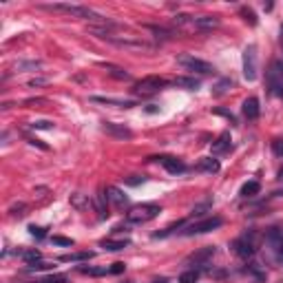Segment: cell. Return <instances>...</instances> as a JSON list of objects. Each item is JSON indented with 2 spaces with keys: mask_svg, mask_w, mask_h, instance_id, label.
<instances>
[{
  "mask_svg": "<svg viewBox=\"0 0 283 283\" xmlns=\"http://www.w3.org/2000/svg\"><path fill=\"white\" fill-rule=\"evenodd\" d=\"M243 115H246V119H252L255 122L256 117H259V113H261V109H259V100L256 97H248L246 102H243Z\"/></svg>",
  "mask_w": 283,
  "mask_h": 283,
  "instance_id": "cell-16",
  "label": "cell"
},
{
  "mask_svg": "<svg viewBox=\"0 0 283 283\" xmlns=\"http://www.w3.org/2000/svg\"><path fill=\"white\" fill-rule=\"evenodd\" d=\"M274 195H283V190H281V193H274Z\"/></svg>",
  "mask_w": 283,
  "mask_h": 283,
  "instance_id": "cell-49",
  "label": "cell"
},
{
  "mask_svg": "<svg viewBox=\"0 0 283 283\" xmlns=\"http://www.w3.org/2000/svg\"><path fill=\"white\" fill-rule=\"evenodd\" d=\"M113 29H117V25H109V27L91 25L88 27V33L100 40H106V42L115 44V47H119V49H126V51H142V53L153 51V44L150 42H146V40H142V38H135V35H115Z\"/></svg>",
  "mask_w": 283,
  "mask_h": 283,
  "instance_id": "cell-1",
  "label": "cell"
},
{
  "mask_svg": "<svg viewBox=\"0 0 283 283\" xmlns=\"http://www.w3.org/2000/svg\"><path fill=\"white\" fill-rule=\"evenodd\" d=\"M215 246H206V248H199V250H195L193 255L186 256L184 265H188V270H197L199 265H206L208 261L215 256Z\"/></svg>",
  "mask_w": 283,
  "mask_h": 283,
  "instance_id": "cell-10",
  "label": "cell"
},
{
  "mask_svg": "<svg viewBox=\"0 0 283 283\" xmlns=\"http://www.w3.org/2000/svg\"><path fill=\"white\" fill-rule=\"evenodd\" d=\"M230 148V133H221L215 142H212V153L215 155H221Z\"/></svg>",
  "mask_w": 283,
  "mask_h": 283,
  "instance_id": "cell-19",
  "label": "cell"
},
{
  "mask_svg": "<svg viewBox=\"0 0 283 283\" xmlns=\"http://www.w3.org/2000/svg\"><path fill=\"white\" fill-rule=\"evenodd\" d=\"M29 230H31V234H33V237H38V239H42L44 234V228H38V226H29Z\"/></svg>",
  "mask_w": 283,
  "mask_h": 283,
  "instance_id": "cell-40",
  "label": "cell"
},
{
  "mask_svg": "<svg viewBox=\"0 0 283 283\" xmlns=\"http://www.w3.org/2000/svg\"><path fill=\"white\" fill-rule=\"evenodd\" d=\"M93 256V252H73V255H64L60 256V261L69 263V261H88Z\"/></svg>",
  "mask_w": 283,
  "mask_h": 283,
  "instance_id": "cell-27",
  "label": "cell"
},
{
  "mask_svg": "<svg viewBox=\"0 0 283 283\" xmlns=\"http://www.w3.org/2000/svg\"><path fill=\"white\" fill-rule=\"evenodd\" d=\"M197 279H199L197 270H184L179 277V283H197Z\"/></svg>",
  "mask_w": 283,
  "mask_h": 283,
  "instance_id": "cell-28",
  "label": "cell"
},
{
  "mask_svg": "<svg viewBox=\"0 0 283 283\" xmlns=\"http://www.w3.org/2000/svg\"><path fill=\"white\" fill-rule=\"evenodd\" d=\"M106 199H109V197H106L104 190H100V193L95 195V210L100 212V217H106V215H109V212H106Z\"/></svg>",
  "mask_w": 283,
  "mask_h": 283,
  "instance_id": "cell-25",
  "label": "cell"
},
{
  "mask_svg": "<svg viewBox=\"0 0 283 283\" xmlns=\"http://www.w3.org/2000/svg\"><path fill=\"white\" fill-rule=\"evenodd\" d=\"M208 208H210V201H206V203H201V206H197L193 210V215H203V210H208Z\"/></svg>",
  "mask_w": 283,
  "mask_h": 283,
  "instance_id": "cell-45",
  "label": "cell"
},
{
  "mask_svg": "<svg viewBox=\"0 0 283 283\" xmlns=\"http://www.w3.org/2000/svg\"><path fill=\"white\" fill-rule=\"evenodd\" d=\"M128 243H131L128 239H119V241H111V239H109V241H102L100 246L104 248V250H109V252H117V250H124Z\"/></svg>",
  "mask_w": 283,
  "mask_h": 283,
  "instance_id": "cell-23",
  "label": "cell"
},
{
  "mask_svg": "<svg viewBox=\"0 0 283 283\" xmlns=\"http://www.w3.org/2000/svg\"><path fill=\"white\" fill-rule=\"evenodd\" d=\"M190 20H193V18L186 16V13H179V16H175V22H177V25H186V22H190Z\"/></svg>",
  "mask_w": 283,
  "mask_h": 283,
  "instance_id": "cell-43",
  "label": "cell"
},
{
  "mask_svg": "<svg viewBox=\"0 0 283 283\" xmlns=\"http://www.w3.org/2000/svg\"><path fill=\"white\" fill-rule=\"evenodd\" d=\"M106 197H109L117 208H122V206H126V203H128V197L119 188H115V186H109V188H106Z\"/></svg>",
  "mask_w": 283,
  "mask_h": 283,
  "instance_id": "cell-18",
  "label": "cell"
},
{
  "mask_svg": "<svg viewBox=\"0 0 283 283\" xmlns=\"http://www.w3.org/2000/svg\"><path fill=\"white\" fill-rule=\"evenodd\" d=\"M215 113L224 115V117H228V119H230V122H232V124H234V115H232V113H228V111H221V109H217V111H215Z\"/></svg>",
  "mask_w": 283,
  "mask_h": 283,
  "instance_id": "cell-47",
  "label": "cell"
},
{
  "mask_svg": "<svg viewBox=\"0 0 283 283\" xmlns=\"http://www.w3.org/2000/svg\"><path fill=\"white\" fill-rule=\"evenodd\" d=\"M226 86H232V82H230V80H224V82H219L215 86V95H221V93L226 91Z\"/></svg>",
  "mask_w": 283,
  "mask_h": 283,
  "instance_id": "cell-37",
  "label": "cell"
},
{
  "mask_svg": "<svg viewBox=\"0 0 283 283\" xmlns=\"http://www.w3.org/2000/svg\"><path fill=\"white\" fill-rule=\"evenodd\" d=\"M29 126L35 128V131H51V128H53V122H49V119H38V122H31Z\"/></svg>",
  "mask_w": 283,
  "mask_h": 283,
  "instance_id": "cell-31",
  "label": "cell"
},
{
  "mask_svg": "<svg viewBox=\"0 0 283 283\" xmlns=\"http://www.w3.org/2000/svg\"><path fill=\"white\" fill-rule=\"evenodd\" d=\"M20 255H22V259L27 261V265H29V263H35V261H40V256H42L38 250H22Z\"/></svg>",
  "mask_w": 283,
  "mask_h": 283,
  "instance_id": "cell-29",
  "label": "cell"
},
{
  "mask_svg": "<svg viewBox=\"0 0 283 283\" xmlns=\"http://www.w3.org/2000/svg\"><path fill=\"white\" fill-rule=\"evenodd\" d=\"M153 283H168V279H164V277H162V279H155Z\"/></svg>",
  "mask_w": 283,
  "mask_h": 283,
  "instance_id": "cell-48",
  "label": "cell"
},
{
  "mask_svg": "<svg viewBox=\"0 0 283 283\" xmlns=\"http://www.w3.org/2000/svg\"><path fill=\"white\" fill-rule=\"evenodd\" d=\"M256 71H259V64H256V47L255 44H248L246 51H243V78H246L248 82H255Z\"/></svg>",
  "mask_w": 283,
  "mask_h": 283,
  "instance_id": "cell-9",
  "label": "cell"
},
{
  "mask_svg": "<svg viewBox=\"0 0 283 283\" xmlns=\"http://www.w3.org/2000/svg\"><path fill=\"white\" fill-rule=\"evenodd\" d=\"M51 265H53V263H44V261H35V263H29V265H27V270H29V272H33V270H35V272H38V270H49V268H51Z\"/></svg>",
  "mask_w": 283,
  "mask_h": 283,
  "instance_id": "cell-34",
  "label": "cell"
},
{
  "mask_svg": "<svg viewBox=\"0 0 283 283\" xmlns=\"http://www.w3.org/2000/svg\"><path fill=\"white\" fill-rule=\"evenodd\" d=\"M102 69H104L109 75H113L115 80H131V73H128V71H124L122 66H115V64H106V62H102Z\"/></svg>",
  "mask_w": 283,
  "mask_h": 283,
  "instance_id": "cell-20",
  "label": "cell"
},
{
  "mask_svg": "<svg viewBox=\"0 0 283 283\" xmlns=\"http://www.w3.org/2000/svg\"><path fill=\"white\" fill-rule=\"evenodd\" d=\"M124 268H126L124 263H113V265H111V272H113V274H119V272H124Z\"/></svg>",
  "mask_w": 283,
  "mask_h": 283,
  "instance_id": "cell-46",
  "label": "cell"
},
{
  "mask_svg": "<svg viewBox=\"0 0 283 283\" xmlns=\"http://www.w3.org/2000/svg\"><path fill=\"white\" fill-rule=\"evenodd\" d=\"M268 88L272 95L283 97V62L274 60L268 69Z\"/></svg>",
  "mask_w": 283,
  "mask_h": 283,
  "instance_id": "cell-6",
  "label": "cell"
},
{
  "mask_svg": "<svg viewBox=\"0 0 283 283\" xmlns=\"http://www.w3.org/2000/svg\"><path fill=\"white\" fill-rule=\"evenodd\" d=\"M44 84H47V80H42V78L29 80V86H31V88H35V86H44Z\"/></svg>",
  "mask_w": 283,
  "mask_h": 283,
  "instance_id": "cell-44",
  "label": "cell"
},
{
  "mask_svg": "<svg viewBox=\"0 0 283 283\" xmlns=\"http://www.w3.org/2000/svg\"><path fill=\"white\" fill-rule=\"evenodd\" d=\"M259 190H261L259 181H246V184L241 186V195H243V197H255V195H259Z\"/></svg>",
  "mask_w": 283,
  "mask_h": 283,
  "instance_id": "cell-24",
  "label": "cell"
},
{
  "mask_svg": "<svg viewBox=\"0 0 283 283\" xmlns=\"http://www.w3.org/2000/svg\"><path fill=\"white\" fill-rule=\"evenodd\" d=\"M159 212H162V208L157 203H137V206H133L126 212V221H131V224H146V221L155 219Z\"/></svg>",
  "mask_w": 283,
  "mask_h": 283,
  "instance_id": "cell-3",
  "label": "cell"
},
{
  "mask_svg": "<svg viewBox=\"0 0 283 283\" xmlns=\"http://www.w3.org/2000/svg\"><path fill=\"white\" fill-rule=\"evenodd\" d=\"M13 69H16V71H38L40 62L38 60H20V62H16Z\"/></svg>",
  "mask_w": 283,
  "mask_h": 283,
  "instance_id": "cell-26",
  "label": "cell"
},
{
  "mask_svg": "<svg viewBox=\"0 0 283 283\" xmlns=\"http://www.w3.org/2000/svg\"><path fill=\"white\" fill-rule=\"evenodd\" d=\"M268 241L272 243L274 256H277L279 263H283V230L281 228H272L268 232Z\"/></svg>",
  "mask_w": 283,
  "mask_h": 283,
  "instance_id": "cell-12",
  "label": "cell"
},
{
  "mask_svg": "<svg viewBox=\"0 0 283 283\" xmlns=\"http://www.w3.org/2000/svg\"><path fill=\"white\" fill-rule=\"evenodd\" d=\"M170 84H172V86H177V88H186V91H197V88H199V80L197 78H186V75L172 78Z\"/></svg>",
  "mask_w": 283,
  "mask_h": 283,
  "instance_id": "cell-17",
  "label": "cell"
},
{
  "mask_svg": "<svg viewBox=\"0 0 283 283\" xmlns=\"http://www.w3.org/2000/svg\"><path fill=\"white\" fill-rule=\"evenodd\" d=\"M199 170H203V172H219V162H217L215 157H201L199 159Z\"/></svg>",
  "mask_w": 283,
  "mask_h": 283,
  "instance_id": "cell-21",
  "label": "cell"
},
{
  "mask_svg": "<svg viewBox=\"0 0 283 283\" xmlns=\"http://www.w3.org/2000/svg\"><path fill=\"white\" fill-rule=\"evenodd\" d=\"M40 7L47 9V11H60V13H66V16H71V18H82V20H91V22H95L97 27H109V25H115L113 20H109L106 16L97 13L95 9L84 7V4L53 2V4H40Z\"/></svg>",
  "mask_w": 283,
  "mask_h": 283,
  "instance_id": "cell-2",
  "label": "cell"
},
{
  "mask_svg": "<svg viewBox=\"0 0 283 283\" xmlns=\"http://www.w3.org/2000/svg\"><path fill=\"white\" fill-rule=\"evenodd\" d=\"M53 243H57V246H73V241L66 237H53Z\"/></svg>",
  "mask_w": 283,
  "mask_h": 283,
  "instance_id": "cell-41",
  "label": "cell"
},
{
  "mask_svg": "<svg viewBox=\"0 0 283 283\" xmlns=\"http://www.w3.org/2000/svg\"><path fill=\"white\" fill-rule=\"evenodd\" d=\"M80 272L82 274H88V277H104V274H113L111 272V268H91V265H80Z\"/></svg>",
  "mask_w": 283,
  "mask_h": 283,
  "instance_id": "cell-22",
  "label": "cell"
},
{
  "mask_svg": "<svg viewBox=\"0 0 283 283\" xmlns=\"http://www.w3.org/2000/svg\"><path fill=\"white\" fill-rule=\"evenodd\" d=\"M221 224H224V221H221V217H208V219H201V221H197V224L186 226V228L181 230L179 234H184V237H193V234H203V232H210V230L219 228Z\"/></svg>",
  "mask_w": 283,
  "mask_h": 283,
  "instance_id": "cell-7",
  "label": "cell"
},
{
  "mask_svg": "<svg viewBox=\"0 0 283 283\" xmlns=\"http://www.w3.org/2000/svg\"><path fill=\"white\" fill-rule=\"evenodd\" d=\"M150 31H153L157 38H164V40H168L172 35V31H168V29H164V27H148Z\"/></svg>",
  "mask_w": 283,
  "mask_h": 283,
  "instance_id": "cell-33",
  "label": "cell"
},
{
  "mask_svg": "<svg viewBox=\"0 0 283 283\" xmlns=\"http://www.w3.org/2000/svg\"><path fill=\"white\" fill-rule=\"evenodd\" d=\"M166 86V80L157 78V75H148V78L140 80V82L133 86V93H135L137 97H150L155 95V93H159V88Z\"/></svg>",
  "mask_w": 283,
  "mask_h": 283,
  "instance_id": "cell-5",
  "label": "cell"
},
{
  "mask_svg": "<svg viewBox=\"0 0 283 283\" xmlns=\"http://www.w3.org/2000/svg\"><path fill=\"white\" fill-rule=\"evenodd\" d=\"M124 283H133V281H124Z\"/></svg>",
  "mask_w": 283,
  "mask_h": 283,
  "instance_id": "cell-50",
  "label": "cell"
},
{
  "mask_svg": "<svg viewBox=\"0 0 283 283\" xmlns=\"http://www.w3.org/2000/svg\"><path fill=\"white\" fill-rule=\"evenodd\" d=\"M142 181H144V175H133V177H128V179H126V184L128 186H137V184H142Z\"/></svg>",
  "mask_w": 283,
  "mask_h": 283,
  "instance_id": "cell-42",
  "label": "cell"
},
{
  "mask_svg": "<svg viewBox=\"0 0 283 283\" xmlns=\"http://www.w3.org/2000/svg\"><path fill=\"white\" fill-rule=\"evenodd\" d=\"M42 104H49V100H44V97H29V100H25V106H42Z\"/></svg>",
  "mask_w": 283,
  "mask_h": 283,
  "instance_id": "cell-36",
  "label": "cell"
},
{
  "mask_svg": "<svg viewBox=\"0 0 283 283\" xmlns=\"http://www.w3.org/2000/svg\"><path fill=\"white\" fill-rule=\"evenodd\" d=\"M91 102H93V104L117 106V109H131V106H135V102H133V100H115V97H100V95H93Z\"/></svg>",
  "mask_w": 283,
  "mask_h": 283,
  "instance_id": "cell-15",
  "label": "cell"
},
{
  "mask_svg": "<svg viewBox=\"0 0 283 283\" xmlns=\"http://www.w3.org/2000/svg\"><path fill=\"white\" fill-rule=\"evenodd\" d=\"M239 13H241V16H243V20H246V22H250L252 27L256 25V16H255V11H252L250 7H241V9H239Z\"/></svg>",
  "mask_w": 283,
  "mask_h": 283,
  "instance_id": "cell-30",
  "label": "cell"
},
{
  "mask_svg": "<svg viewBox=\"0 0 283 283\" xmlns=\"http://www.w3.org/2000/svg\"><path fill=\"white\" fill-rule=\"evenodd\" d=\"M25 210H27V203H16V206H11V212L13 215H25Z\"/></svg>",
  "mask_w": 283,
  "mask_h": 283,
  "instance_id": "cell-39",
  "label": "cell"
},
{
  "mask_svg": "<svg viewBox=\"0 0 283 283\" xmlns=\"http://www.w3.org/2000/svg\"><path fill=\"white\" fill-rule=\"evenodd\" d=\"M35 283H66V277L64 274H51V277H44Z\"/></svg>",
  "mask_w": 283,
  "mask_h": 283,
  "instance_id": "cell-32",
  "label": "cell"
},
{
  "mask_svg": "<svg viewBox=\"0 0 283 283\" xmlns=\"http://www.w3.org/2000/svg\"><path fill=\"white\" fill-rule=\"evenodd\" d=\"M177 64H179L184 71H193V73H199V75H208L215 71L210 62L201 60V57H195V56H190V53L177 56Z\"/></svg>",
  "mask_w": 283,
  "mask_h": 283,
  "instance_id": "cell-4",
  "label": "cell"
},
{
  "mask_svg": "<svg viewBox=\"0 0 283 283\" xmlns=\"http://www.w3.org/2000/svg\"><path fill=\"white\" fill-rule=\"evenodd\" d=\"M272 153L277 155V157H283V137H277V140L272 142Z\"/></svg>",
  "mask_w": 283,
  "mask_h": 283,
  "instance_id": "cell-35",
  "label": "cell"
},
{
  "mask_svg": "<svg viewBox=\"0 0 283 283\" xmlns=\"http://www.w3.org/2000/svg\"><path fill=\"white\" fill-rule=\"evenodd\" d=\"M232 248H234V252H237L241 259H250V256L256 252V234L250 232V234H243V237L234 239Z\"/></svg>",
  "mask_w": 283,
  "mask_h": 283,
  "instance_id": "cell-8",
  "label": "cell"
},
{
  "mask_svg": "<svg viewBox=\"0 0 283 283\" xmlns=\"http://www.w3.org/2000/svg\"><path fill=\"white\" fill-rule=\"evenodd\" d=\"M153 162H159L164 168H166L170 175H179V172H186V164L177 157H170V155H164V157H150Z\"/></svg>",
  "mask_w": 283,
  "mask_h": 283,
  "instance_id": "cell-11",
  "label": "cell"
},
{
  "mask_svg": "<svg viewBox=\"0 0 283 283\" xmlns=\"http://www.w3.org/2000/svg\"><path fill=\"white\" fill-rule=\"evenodd\" d=\"M71 203H73L75 208H84V197L80 193H75L73 197H71Z\"/></svg>",
  "mask_w": 283,
  "mask_h": 283,
  "instance_id": "cell-38",
  "label": "cell"
},
{
  "mask_svg": "<svg viewBox=\"0 0 283 283\" xmlns=\"http://www.w3.org/2000/svg\"><path fill=\"white\" fill-rule=\"evenodd\" d=\"M190 25H193L195 29H199V31H212V29H217V27L221 25V20L217 16H197V18L190 20Z\"/></svg>",
  "mask_w": 283,
  "mask_h": 283,
  "instance_id": "cell-13",
  "label": "cell"
},
{
  "mask_svg": "<svg viewBox=\"0 0 283 283\" xmlns=\"http://www.w3.org/2000/svg\"><path fill=\"white\" fill-rule=\"evenodd\" d=\"M104 131L109 133L111 137H117V140H131L133 131L124 124H115V122H104Z\"/></svg>",
  "mask_w": 283,
  "mask_h": 283,
  "instance_id": "cell-14",
  "label": "cell"
}]
</instances>
